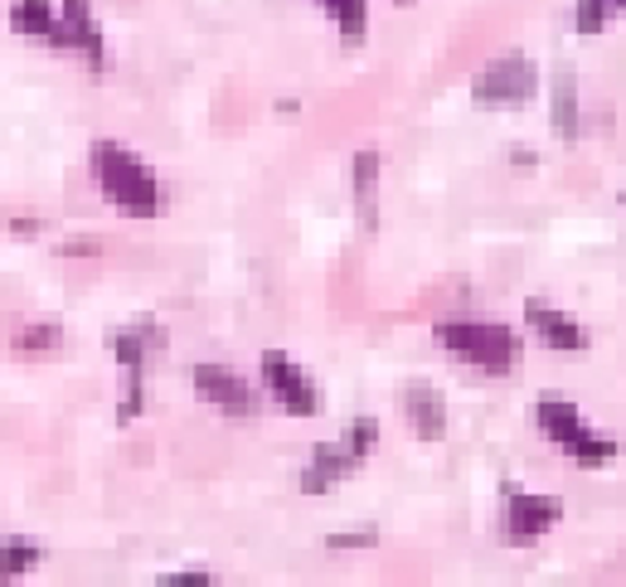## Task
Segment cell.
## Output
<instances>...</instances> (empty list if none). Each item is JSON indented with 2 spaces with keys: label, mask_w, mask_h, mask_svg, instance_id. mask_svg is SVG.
Here are the masks:
<instances>
[{
  "label": "cell",
  "mask_w": 626,
  "mask_h": 587,
  "mask_svg": "<svg viewBox=\"0 0 626 587\" xmlns=\"http://www.w3.org/2000/svg\"><path fill=\"white\" fill-rule=\"evenodd\" d=\"M93 175H97V189L127 214H161L165 209V195H161V185H155V175L127 151V146L97 141L93 146Z\"/></svg>",
  "instance_id": "1"
},
{
  "label": "cell",
  "mask_w": 626,
  "mask_h": 587,
  "mask_svg": "<svg viewBox=\"0 0 626 587\" xmlns=\"http://www.w3.org/2000/svg\"><path fill=\"white\" fill-rule=\"evenodd\" d=\"M438 345L472 359L480 375H490V379L515 375V365H520V335L496 321H442Z\"/></svg>",
  "instance_id": "2"
},
{
  "label": "cell",
  "mask_w": 626,
  "mask_h": 587,
  "mask_svg": "<svg viewBox=\"0 0 626 587\" xmlns=\"http://www.w3.org/2000/svg\"><path fill=\"white\" fill-rule=\"evenodd\" d=\"M540 427L558 442V451H568V457L578 461V467H607V461H617V442L592 433L583 423V413H578L564 393H544L540 399Z\"/></svg>",
  "instance_id": "3"
},
{
  "label": "cell",
  "mask_w": 626,
  "mask_h": 587,
  "mask_svg": "<svg viewBox=\"0 0 626 587\" xmlns=\"http://www.w3.org/2000/svg\"><path fill=\"white\" fill-rule=\"evenodd\" d=\"M534 93H540V69H534L524 54L490 59L472 83V97L480 107H524Z\"/></svg>",
  "instance_id": "4"
},
{
  "label": "cell",
  "mask_w": 626,
  "mask_h": 587,
  "mask_svg": "<svg viewBox=\"0 0 626 587\" xmlns=\"http://www.w3.org/2000/svg\"><path fill=\"white\" fill-rule=\"evenodd\" d=\"M564 519V500L554 495H530L506 481V539L510 544H534Z\"/></svg>",
  "instance_id": "5"
},
{
  "label": "cell",
  "mask_w": 626,
  "mask_h": 587,
  "mask_svg": "<svg viewBox=\"0 0 626 587\" xmlns=\"http://www.w3.org/2000/svg\"><path fill=\"white\" fill-rule=\"evenodd\" d=\"M263 383L282 399V408L292 413V417H311V413H321V393H316V383L306 379V369L297 365L292 355H282V349H267L263 355Z\"/></svg>",
  "instance_id": "6"
},
{
  "label": "cell",
  "mask_w": 626,
  "mask_h": 587,
  "mask_svg": "<svg viewBox=\"0 0 626 587\" xmlns=\"http://www.w3.org/2000/svg\"><path fill=\"white\" fill-rule=\"evenodd\" d=\"M54 49H78L97 73L107 69V44H103V30H97V15L88 0H63V15H59V30L49 35Z\"/></svg>",
  "instance_id": "7"
},
{
  "label": "cell",
  "mask_w": 626,
  "mask_h": 587,
  "mask_svg": "<svg viewBox=\"0 0 626 587\" xmlns=\"http://www.w3.org/2000/svg\"><path fill=\"white\" fill-rule=\"evenodd\" d=\"M189 379H195V389L205 393L209 403H215L219 413H229V417H253L258 413V403H253V389L243 383L239 375H229V369H219V365H195L189 369Z\"/></svg>",
  "instance_id": "8"
},
{
  "label": "cell",
  "mask_w": 626,
  "mask_h": 587,
  "mask_svg": "<svg viewBox=\"0 0 626 587\" xmlns=\"http://www.w3.org/2000/svg\"><path fill=\"white\" fill-rule=\"evenodd\" d=\"M404 413H408V423H413V433L422 437V442H442V433H447V399L432 383H408L404 389Z\"/></svg>",
  "instance_id": "9"
},
{
  "label": "cell",
  "mask_w": 626,
  "mask_h": 587,
  "mask_svg": "<svg viewBox=\"0 0 626 587\" xmlns=\"http://www.w3.org/2000/svg\"><path fill=\"white\" fill-rule=\"evenodd\" d=\"M524 321L534 325V335H540L549 349H588V331H583V325H578L573 315L544 307V301H530V307H524Z\"/></svg>",
  "instance_id": "10"
},
{
  "label": "cell",
  "mask_w": 626,
  "mask_h": 587,
  "mask_svg": "<svg viewBox=\"0 0 626 587\" xmlns=\"http://www.w3.org/2000/svg\"><path fill=\"white\" fill-rule=\"evenodd\" d=\"M355 471V457L345 447H316L311 451V467L301 471V491L306 495H326L335 481H345Z\"/></svg>",
  "instance_id": "11"
},
{
  "label": "cell",
  "mask_w": 626,
  "mask_h": 587,
  "mask_svg": "<svg viewBox=\"0 0 626 587\" xmlns=\"http://www.w3.org/2000/svg\"><path fill=\"white\" fill-rule=\"evenodd\" d=\"M350 185H355V209H360V223L364 229H374L379 223V151H360L350 165Z\"/></svg>",
  "instance_id": "12"
},
{
  "label": "cell",
  "mask_w": 626,
  "mask_h": 587,
  "mask_svg": "<svg viewBox=\"0 0 626 587\" xmlns=\"http://www.w3.org/2000/svg\"><path fill=\"white\" fill-rule=\"evenodd\" d=\"M10 30H15V35H30V39H49L54 30H59V15H54L49 0H15Z\"/></svg>",
  "instance_id": "13"
},
{
  "label": "cell",
  "mask_w": 626,
  "mask_h": 587,
  "mask_svg": "<svg viewBox=\"0 0 626 587\" xmlns=\"http://www.w3.org/2000/svg\"><path fill=\"white\" fill-rule=\"evenodd\" d=\"M554 127L564 141H578V131H583V117H578V83L568 69L558 73V83H554Z\"/></svg>",
  "instance_id": "14"
},
{
  "label": "cell",
  "mask_w": 626,
  "mask_h": 587,
  "mask_svg": "<svg viewBox=\"0 0 626 587\" xmlns=\"http://www.w3.org/2000/svg\"><path fill=\"white\" fill-rule=\"evenodd\" d=\"M331 10L335 30L345 44H364V25H369V0H321Z\"/></svg>",
  "instance_id": "15"
},
{
  "label": "cell",
  "mask_w": 626,
  "mask_h": 587,
  "mask_svg": "<svg viewBox=\"0 0 626 587\" xmlns=\"http://www.w3.org/2000/svg\"><path fill=\"white\" fill-rule=\"evenodd\" d=\"M44 559L35 539H0V578H20Z\"/></svg>",
  "instance_id": "16"
},
{
  "label": "cell",
  "mask_w": 626,
  "mask_h": 587,
  "mask_svg": "<svg viewBox=\"0 0 626 587\" xmlns=\"http://www.w3.org/2000/svg\"><path fill=\"white\" fill-rule=\"evenodd\" d=\"M617 10H622V0H578V15H573L578 35H602Z\"/></svg>",
  "instance_id": "17"
},
{
  "label": "cell",
  "mask_w": 626,
  "mask_h": 587,
  "mask_svg": "<svg viewBox=\"0 0 626 587\" xmlns=\"http://www.w3.org/2000/svg\"><path fill=\"white\" fill-rule=\"evenodd\" d=\"M374 447H379V423L374 417H355V423L345 427V451H350L355 461H364Z\"/></svg>",
  "instance_id": "18"
},
{
  "label": "cell",
  "mask_w": 626,
  "mask_h": 587,
  "mask_svg": "<svg viewBox=\"0 0 626 587\" xmlns=\"http://www.w3.org/2000/svg\"><path fill=\"white\" fill-rule=\"evenodd\" d=\"M59 341H63V331L54 321H39V325H25V331L15 335V345L20 349H59Z\"/></svg>",
  "instance_id": "19"
},
{
  "label": "cell",
  "mask_w": 626,
  "mask_h": 587,
  "mask_svg": "<svg viewBox=\"0 0 626 587\" xmlns=\"http://www.w3.org/2000/svg\"><path fill=\"white\" fill-rule=\"evenodd\" d=\"M379 544V529H350V534H331L326 549H374Z\"/></svg>",
  "instance_id": "20"
},
{
  "label": "cell",
  "mask_w": 626,
  "mask_h": 587,
  "mask_svg": "<svg viewBox=\"0 0 626 587\" xmlns=\"http://www.w3.org/2000/svg\"><path fill=\"white\" fill-rule=\"evenodd\" d=\"M137 341L147 345V349H151V345L161 349V345H165V331H161V325H155V321H137Z\"/></svg>",
  "instance_id": "21"
},
{
  "label": "cell",
  "mask_w": 626,
  "mask_h": 587,
  "mask_svg": "<svg viewBox=\"0 0 626 587\" xmlns=\"http://www.w3.org/2000/svg\"><path fill=\"white\" fill-rule=\"evenodd\" d=\"M165 583H175V587H209V583H215V578H209V573H175V578H165Z\"/></svg>",
  "instance_id": "22"
},
{
  "label": "cell",
  "mask_w": 626,
  "mask_h": 587,
  "mask_svg": "<svg viewBox=\"0 0 626 587\" xmlns=\"http://www.w3.org/2000/svg\"><path fill=\"white\" fill-rule=\"evenodd\" d=\"M510 165H520V171H534V165H540V156L524 151V146H515V151H510Z\"/></svg>",
  "instance_id": "23"
},
{
  "label": "cell",
  "mask_w": 626,
  "mask_h": 587,
  "mask_svg": "<svg viewBox=\"0 0 626 587\" xmlns=\"http://www.w3.org/2000/svg\"><path fill=\"white\" fill-rule=\"evenodd\" d=\"M63 257H97V243H63Z\"/></svg>",
  "instance_id": "24"
},
{
  "label": "cell",
  "mask_w": 626,
  "mask_h": 587,
  "mask_svg": "<svg viewBox=\"0 0 626 587\" xmlns=\"http://www.w3.org/2000/svg\"><path fill=\"white\" fill-rule=\"evenodd\" d=\"M10 233H20V239H35L39 223H35V219H15V223H10Z\"/></svg>",
  "instance_id": "25"
},
{
  "label": "cell",
  "mask_w": 626,
  "mask_h": 587,
  "mask_svg": "<svg viewBox=\"0 0 626 587\" xmlns=\"http://www.w3.org/2000/svg\"><path fill=\"white\" fill-rule=\"evenodd\" d=\"M398 5H413V0H398Z\"/></svg>",
  "instance_id": "26"
}]
</instances>
